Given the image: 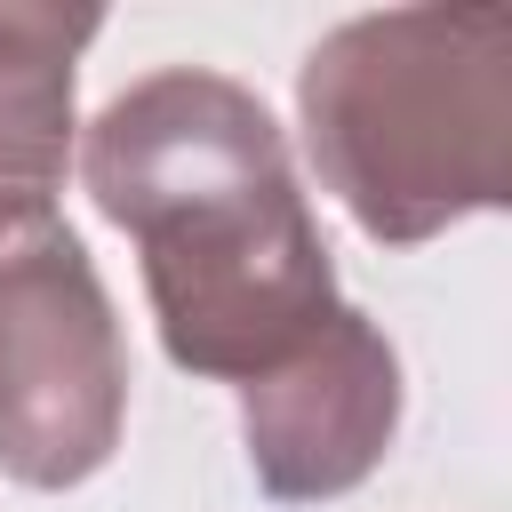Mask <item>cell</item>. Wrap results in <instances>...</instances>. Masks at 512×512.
<instances>
[{
	"label": "cell",
	"mask_w": 512,
	"mask_h": 512,
	"mask_svg": "<svg viewBox=\"0 0 512 512\" xmlns=\"http://www.w3.org/2000/svg\"><path fill=\"white\" fill-rule=\"evenodd\" d=\"M104 32L96 8L0 0V216L48 208L80 144V56Z\"/></svg>",
	"instance_id": "obj_5"
},
{
	"label": "cell",
	"mask_w": 512,
	"mask_h": 512,
	"mask_svg": "<svg viewBox=\"0 0 512 512\" xmlns=\"http://www.w3.org/2000/svg\"><path fill=\"white\" fill-rule=\"evenodd\" d=\"M400 352L392 336L360 312L336 304L312 344H296L280 368L240 384V440L248 472L272 504H336L400 440Z\"/></svg>",
	"instance_id": "obj_4"
},
{
	"label": "cell",
	"mask_w": 512,
	"mask_h": 512,
	"mask_svg": "<svg viewBox=\"0 0 512 512\" xmlns=\"http://www.w3.org/2000/svg\"><path fill=\"white\" fill-rule=\"evenodd\" d=\"M128 336L56 208L0 216V472L64 496L120 456Z\"/></svg>",
	"instance_id": "obj_3"
},
{
	"label": "cell",
	"mask_w": 512,
	"mask_h": 512,
	"mask_svg": "<svg viewBox=\"0 0 512 512\" xmlns=\"http://www.w3.org/2000/svg\"><path fill=\"white\" fill-rule=\"evenodd\" d=\"M80 184L136 240L160 352L200 384H256L344 304L288 136L232 72L128 80L80 128Z\"/></svg>",
	"instance_id": "obj_1"
},
{
	"label": "cell",
	"mask_w": 512,
	"mask_h": 512,
	"mask_svg": "<svg viewBox=\"0 0 512 512\" xmlns=\"http://www.w3.org/2000/svg\"><path fill=\"white\" fill-rule=\"evenodd\" d=\"M296 128L320 192L376 248L496 216L512 200V8L344 16L296 64Z\"/></svg>",
	"instance_id": "obj_2"
}]
</instances>
